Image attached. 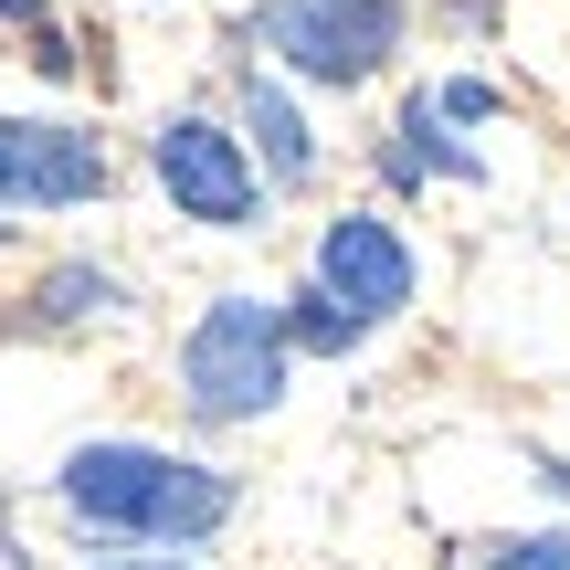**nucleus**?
Instances as JSON below:
<instances>
[{"mask_svg":"<svg viewBox=\"0 0 570 570\" xmlns=\"http://www.w3.org/2000/svg\"><path fill=\"white\" fill-rule=\"evenodd\" d=\"M285 360H296V338H285L275 296H212L180 338V402L202 423H265L285 402Z\"/></svg>","mask_w":570,"mask_h":570,"instance_id":"f257e3e1","label":"nucleus"},{"mask_svg":"<svg viewBox=\"0 0 570 570\" xmlns=\"http://www.w3.org/2000/svg\"><path fill=\"white\" fill-rule=\"evenodd\" d=\"M402 0H265L254 11V42L306 85H370L391 53H402Z\"/></svg>","mask_w":570,"mask_h":570,"instance_id":"f03ea898","label":"nucleus"},{"mask_svg":"<svg viewBox=\"0 0 570 570\" xmlns=\"http://www.w3.org/2000/svg\"><path fill=\"white\" fill-rule=\"evenodd\" d=\"M53 487H63V508H75L96 539H159L169 487H180V454L138 444V433H106V444H75V454H63Z\"/></svg>","mask_w":570,"mask_h":570,"instance_id":"7ed1b4c3","label":"nucleus"},{"mask_svg":"<svg viewBox=\"0 0 570 570\" xmlns=\"http://www.w3.org/2000/svg\"><path fill=\"white\" fill-rule=\"evenodd\" d=\"M148 169H159V190L180 202V223H212V233H254V212H265L254 148L233 138V127H212V117H169L159 138H148Z\"/></svg>","mask_w":570,"mask_h":570,"instance_id":"20e7f679","label":"nucleus"},{"mask_svg":"<svg viewBox=\"0 0 570 570\" xmlns=\"http://www.w3.org/2000/svg\"><path fill=\"white\" fill-rule=\"evenodd\" d=\"M106 190V148L63 117H0V212H75Z\"/></svg>","mask_w":570,"mask_h":570,"instance_id":"39448f33","label":"nucleus"},{"mask_svg":"<svg viewBox=\"0 0 570 570\" xmlns=\"http://www.w3.org/2000/svg\"><path fill=\"white\" fill-rule=\"evenodd\" d=\"M317 285L360 327H381V317H402V306H412V244L381 223V212H338V223L317 233Z\"/></svg>","mask_w":570,"mask_h":570,"instance_id":"423d86ee","label":"nucleus"},{"mask_svg":"<svg viewBox=\"0 0 570 570\" xmlns=\"http://www.w3.org/2000/svg\"><path fill=\"white\" fill-rule=\"evenodd\" d=\"M244 127L265 138V180H285V190H296L306 169H317V138H306V117L285 106V85H265V75L244 85Z\"/></svg>","mask_w":570,"mask_h":570,"instance_id":"0eeeda50","label":"nucleus"},{"mask_svg":"<svg viewBox=\"0 0 570 570\" xmlns=\"http://www.w3.org/2000/svg\"><path fill=\"white\" fill-rule=\"evenodd\" d=\"M223 518H233V475H223V465H180V487H169V518H159V539H180V550H190V539H212Z\"/></svg>","mask_w":570,"mask_h":570,"instance_id":"6e6552de","label":"nucleus"},{"mask_svg":"<svg viewBox=\"0 0 570 570\" xmlns=\"http://www.w3.org/2000/svg\"><path fill=\"white\" fill-rule=\"evenodd\" d=\"M42 317H127V285L96 265H63V275H42Z\"/></svg>","mask_w":570,"mask_h":570,"instance_id":"1a4fd4ad","label":"nucleus"},{"mask_svg":"<svg viewBox=\"0 0 570 570\" xmlns=\"http://www.w3.org/2000/svg\"><path fill=\"white\" fill-rule=\"evenodd\" d=\"M285 338H296V348H360L370 327L348 317V306L327 296V285H306V296H285Z\"/></svg>","mask_w":570,"mask_h":570,"instance_id":"9d476101","label":"nucleus"},{"mask_svg":"<svg viewBox=\"0 0 570 570\" xmlns=\"http://www.w3.org/2000/svg\"><path fill=\"white\" fill-rule=\"evenodd\" d=\"M475 570H570V539H560V529H539V539H497Z\"/></svg>","mask_w":570,"mask_h":570,"instance_id":"9b49d317","label":"nucleus"},{"mask_svg":"<svg viewBox=\"0 0 570 570\" xmlns=\"http://www.w3.org/2000/svg\"><path fill=\"white\" fill-rule=\"evenodd\" d=\"M0 11H11V21H32V32H42V0H0Z\"/></svg>","mask_w":570,"mask_h":570,"instance_id":"f8f14e48","label":"nucleus"},{"mask_svg":"<svg viewBox=\"0 0 570 570\" xmlns=\"http://www.w3.org/2000/svg\"><path fill=\"white\" fill-rule=\"evenodd\" d=\"M138 570H159V560H138Z\"/></svg>","mask_w":570,"mask_h":570,"instance_id":"ddd939ff","label":"nucleus"},{"mask_svg":"<svg viewBox=\"0 0 570 570\" xmlns=\"http://www.w3.org/2000/svg\"><path fill=\"white\" fill-rule=\"evenodd\" d=\"M0 233H11V223H0Z\"/></svg>","mask_w":570,"mask_h":570,"instance_id":"4468645a","label":"nucleus"}]
</instances>
